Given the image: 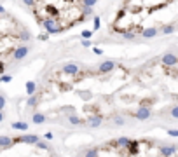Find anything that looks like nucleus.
<instances>
[{
	"mask_svg": "<svg viewBox=\"0 0 178 157\" xmlns=\"http://www.w3.org/2000/svg\"><path fill=\"white\" fill-rule=\"evenodd\" d=\"M28 5L33 7L37 21L53 33L74 28L77 23H82L87 14L80 2H35Z\"/></svg>",
	"mask_w": 178,
	"mask_h": 157,
	"instance_id": "f257e3e1",
	"label": "nucleus"
}]
</instances>
